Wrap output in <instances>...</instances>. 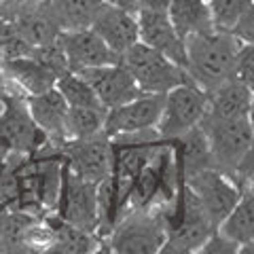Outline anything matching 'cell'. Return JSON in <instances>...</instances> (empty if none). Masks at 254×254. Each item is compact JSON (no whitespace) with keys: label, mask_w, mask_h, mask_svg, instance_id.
<instances>
[{"label":"cell","mask_w":254,"mask_h":254,"mask_svg":"<svg viewBox=\"0 0 254 254\" xmlns=\"http://www.w3.org/2000/svg\"><path fill=\"white\" fill-rule=\"evenodd\" d=\"M244 43L227 30L210 28L185 38V70L195 85L203 91H212L214 87L225 83L231 76L237 51Z\"/></svg>","instance_id":"cell-1"},{"label":"cell","mask_w":254,"mask_h":254,"mask_svg":"<svg viewBox=\"0 0 254 254\" xmlns=\"http://www.w3.org/2000/svg\"><path fill=\"white\" fill-rule=\"evenodd\" d=\"M165 242V210L153 205L148 208H129L106 235V246L117 254H155L161 252Z\"/></svg>","instance_id":"cell-2"},{"label":"cell","mask_w":254,"mask_h":254,"mask_svg":"<svg viewBox=\"0 0 254 254\" xmlns=\"http://www.w3.org/2000/svg\"><path fill=\"white\" fill-rule=\"evenodd\" d=\"M199 127L203 129L210 144L212 168L233 180L237 168L248 157H252V144H254L252 117L212 119L203 115Z\"/></svg>","instance_id":"cell-3"},{"label":"cell","mask_w":254,"mask_h":254,"mask_svg":"<svg viewBox=\"0 0 254 254\" xmlns=\"http://www.w3.org/2000/svg\"><path fill=\"white\" fill-rule=\"evenodd\" d=\"M119 62L133 76L142 93H168L176 85L190 81L182 66L140 41L131 45Z\"/></svg>","instance_id":"cell-4"},{"label":"cell","mask_w":254,"mask_h":254,"mask_svg":"<svg viewBox=\"0 0 254 254\" xmlns=\"http://www.w3.org/2000/svg\"><path fill=\"white\" fill-rule=\"evenodd\" d=\"M0 138L9 144L11 153L17 155H34L47 146V136L28 110L26 93L11 83H6L0 102Z\"/></svg>","instance_id":"cell-5"},{"label":"cell","mask_w":254,"mask_h":254,"mask_svg":"<svg viewBox=\"0 0 254 254\" xmlns=\"http://www.w3.org/2000/svg\"><path fill=\"white\" fill-rule=\"evenodd\" d=\"M208 110V91H203L193 81L176 85L165 93L163 113L157 123V133L163 142L176 140L185 131L201 123Z\"/></svg>","instance_id":"cell-6"},{"label":"cell","mask_w":254,"mask_h":254,"mask_svg":"<svg viewBox=\"0 0 254 254\" xmlns=\"http://www.w3.org/2000/svg\"><path fill=\"white\" fill-rule=\"evenodd\" d=\"M55 214L72 225L98 233L100 205H98V185L85 180L68 168L62 159V180L55 201Z\"/></svg>","instance_id":"cell-7"},{"label":"cell","mask_w":254,"mask_h":254,"mask_svg":"<svg viewBox=\"0 0 254 254\" xmlns=\"http://www.w3.org/2000/svg\"><path fill=\"white\" fill-rule=\"evenodd\" d=\"M58 153L76 176L89 180L93 185H100L110 176L113 146H110V138L104 131L89 138L64 140L58 146Z\"/></svg>","instance_id":"cell-8"},{"label":"cell","mask_w":254,"mask_h":254,"mask_svg":"<svg viewBox=\"0 0 254 254\" xmlns=\"http://www.w3.org/2000/svg\"><path fill=\"white\" fill-rule=\"evenodd\" d=\"M182 180L195 195L197 203L201 205V210L212 220L214 227H218V222L227 216V212L237 203L242 195V189L231 178L214 168L199 170Z\"/></svg>","instance_id":"cell-9"},{"label":"cell","mask_w":254,"mask_h":254,"mask_svg":"<svg viewBox=\"0 0 254 254\" xmlns=\"http://www.w3.org/2000/svg\"><path fill=\"white\" fill-rule=\"evenodd\" d=\"M165 93H142L138 98L125 102L121 106L108 108L104 133L108 138L121 136V133H136L157 127L163 113Z\"/></svg>","instance_id":"cell-10"},{"label":"cell","mask_w":254,"mask_h":254,"mask_svg":"<svg viewBox=\"0 0 254 254\" xmlns=\"http://www.w3.org/2000/svg\"><path fill=\"white\" fill-rule=\"evenodd\" d=\"M60 43L64 55H66L68 70L72 72L95 66H108V64H117L121 60V55L110 49L91 28L64 30L60 34Z\"/></svg>","instance_id":"cell-11"},{"label":"cell","mask_w":254,"mask_h":254,"mask_svg":"<svg viewBox=\"0 0 254 254\" xmlns=\"http://www.w3.org/2000/svg\"><path fill=\"white\" fill-rule=\"evenodd\" d=\"M78 74L91 85V89L95 91L98 100L102 102V106L106 110L121 106L125 102L142 95V89L138 87V83L123 68L121 62L108 64V66L85 68V70H78Z\"/></svg>","instance_id":"cell-12"},{"label":"cell","mask_w":254,"mask_h":254,"mask_svg":"<svg viewBox=\"0 0 254 254\" xmlns=\"http://www.w3.org/2000/svg\"><path fill=\"white\" fill-rule=\"evenodd\" d=\"M136 19H138V41L161 51L165 58H170L172 62H176L178 66L185 68L187 64L185 38L172 26L168 13L140 9L136 13Z\"/></svg>","instance_id":"cell-13"},{"label":"cell","mask_w":254,"mask_h":254,"mask_svg":"<svg viewBox=\"0 0 254 254\" xmlns=\"http://www.w3.org/2000/svg\"><path fill=\"white\" fill-rule=\"evenodd\" d=\"M115 53L123 55L131 45L138 43V19L129 11L119 6L102 4L89 26Z\"/></svg>","instance_id":"cell-14"},{"label":"cell","mask_w":254,"mask_h":254,"mask_svg":"<svg viewBox=\"0 0 254 254\" xmlns=\"http://www.w3.org/2000/svg\"><path fill=\"white\" fill-rule=\"evenodd\" d=\"M26 104L34 123L38 125V129L47 136V142L58 148L66 140V113H68V104L62 98V93L53 87V89L45 93L26 95Z\"/></svg>","instance_id":"cell-15"},{"label":"cell","mask_w":254,"mask_h":254,"mask_svg":"<svg viewBox=\"0 0 254 254\" xmlns=\"http://www.w3.org/2000/svg\"><path fill=\"white\" fill-rule=\"evenodd\" d=\"M0 74L26 95H36V93L49 91L55 87V81H58V74H55L49 66H45L43 62L32 58V55L2 60V64H0Z\"/></svg>","instance_id":"cell-16"},{"label":"cell","mask_w":254,"mask_h":254,"mask_svg":"<svg viewBox=\"0 0 254 254\" xmlns=\"http://www.w3.org/2000/svg\"><path fill=\"white\" fill-rule=\"evenodd\" d=\"M254 87L227 78L225 83L208 91V110L205 117L212 119H244L252 117Z\"/></svg>","instance_id":"cell-17"},{"label":"cell","mask_w":254,"mask_h":254,"mask_svg":"<svg viewBox=\"0 0 254 254\" xmlns=\"http://www.w3.org/2000/svg\"><path fill=\"white\" fill-rule=\"evenodd\" d=\"M45 222L51 231V244L47 252L51 254H89V252H98L102 240L98 233L87 231L72 225V222L64 220L58 214L45 216Z\"/></svg>","instance_id":"cell-18"},{"label":"cell","mask_w":254,"mask_h":254,"mask_svg":"<svg viewBox=\"0 0 254 254\" xmlns=\"http://www.w3.org/2000/svg\"><path fill=\"white\" fill-rule=\"evenodd\" d=\"M216 231L240 246V252H252L254 246V195L252 187L244 189L240 199L218 222Z\"/></svg>","instance_id":"cell-19"},{"label":"cell","mask_w":254,"mask_h":254,"mask_svg":"<svg viewBox=\"0 0 254 254\" xmlns=\"http://www.w3.org/2000/svg\"><path fill=\"white\" fill-rule=\"evenodd\" d=\"M15 28H17L19 36L30 47H41L47 43H53L62 34V28L58 19H55V13L51 9L49 0H45L41 4H34V6H28L15 19Z\"/></svg>","instance_id":"cell-20"},{"label":"cell","mask_w":254,"mask_h":254,"mask_svg":"<svg viewBox=\"0 0 254 254\" xmlns=\"http://www.w3.org/2000/svg\"><path fill=\"white\" fill-rule=\"evenodd\" d=\"M168 17L182 38L214 28L208 0H172Z\"/></svg>","instance_id":"cell-21"},{"label":"cell","mask_w":254,"mask_h":254,"mask_svg":"<svg viewBox=\"0 0 254 254\" xmlns=\"http://www.w3.org/2000/svg\"><path fill=\"white\" fill-rule=\"evenodd\" d=\"M62 32L89 28L104 0H49Z\"/></svg>","instance_id":"cell-22"},{"label":"cell","mask_w":254,"mask_h":254,"mask_svg":"<svg viewBox=\"0 0 254 254\" xmlns=\"http://www.w3.org/2000/svg\"><path fill=\"white\" fill-rule=\"evenodd\" d=\"M106 108L91 106H68L66 113V140L70 138H89L104 131Z\"/></svg>","instance_id":"cell-23"},{"label":"cell","mask_w":254,"mask_h":254,"mask_svg":"<svg viewBox=\"0 0 254 254\" xmlns=\"http://www.w3.org/2000/svg\"><path fill=\"white\" fill-rule=\"evenodd\" d=\"M55 89L62 93V98L66 100L68 106H91V108H104L102 102L98 100V95L91 89V85L85 81V78L72 72V70H66L64 74L58 76L55 81Z\"/></svg>","instance_id":"cell-24"},{"label":"cell","mask_w":254,"mask_h":254,"mask_svg":"<svg viewBox=\"0 0 254 254\" xmlns=\"http://www.w3.org/2000/svg\"><path fill=\"white\" fill-rule=\"evenodd\" d=\"M214 28L218 30H231L233 23L242 17V15L252 9L254 0H208Z\"/></svg>","instance_id":"cell-25"},{"label":"cell","mask_w":254,"mask_h":254,"mask_svg":"<svg viewBox=\"0 0 254 254\" xmlns=\"http://www.w3.org/2000/svg\"><path fill=\"white\" fill-rule=\"evenodd\" d=\"M233 81H240L248 87H254V45L252 43H244L237 51V58L233 64L231 76Z\"/></svg>","instance_id":"cell-26"},{"label":"cell","mask_w":254,"mask_h":254,"mask_svg":"<svg viewBox=\"0 0 254 254\" xmlns=\"http://www.w3.org/2000/svg\"><path fill=\"white\" fill-rule=\"evenodd\" d=\"M199 252H203V254H240V246L231 242L229 237H225L222 233L214 231L208 240H205Z\"/></svg>","instance_id":"cell-27"},{"label":"cell","mask_w":254,"mask_h":254,"mask_svg":"<svg viewBox=\"0 0 254 254\" xmlns=\"http://www.w3.org/2000/svg\"><path fill=\"white\" fill-rule=\"evenodd\" d=\"M229 32L242 43H254V6L246 11L242 17L233 23V28Z\"/></svg>","instance_id":"cell-28"},{"label":"cell","mask_w":254,"mask_h":254,"mask_svg":"<svg viewBox=\"0 0 254 254\" xmlns=\"http://www.w3.org/2000/svg\"><path fill=\"white\" fill-rule=\"evenodd\" d=\"M170 2H172V0H138V11L144 9V11H161V13H168Z\"/></svg>","instance_id":"cell-29"},{"label":"cell","mask_w":254,"mask_h":254,"mask_svg":"<svg viewBox=\"0 0 254 254\" xmlns=\"http://www.w3.org/2000/svg\"><path fill=\"white\" fill-rule=\"evenodd\" d=\"M104 4L119 6V9L129 11V13H133V15L138 13V0H104Z\"/></svg>","instance_id":"cell-30"},{"label":"cell","mask_w":254,"mask_h":254,"mask_svg":"<svg viewBox=\"0 0 254 254\" xmlns=\"http://www.w3.org/2000/svg\"><path fill=\"white\" fill-rule=\"evenodd\" d=\"M9 157H11V148H9V144L0 138V170L6 165V161H9Z\"/></svg>","instance_id":"cell-31"},{"label":"cell","mask_w":254,"mask_h":254,"mask_svg":"<svg viewBox=\"0 0 254 254\" xmlns=\"http://www.w3.org/2000/svg\"><path fill=\"white\" fill-rule=\"evenodd\" d=\"M6 83H9V81H6V78L0 74V102H2V91L6 89Z\"/></svg>","instance_id":"cell-32"},{"label":"cell","mask_w":254,"mask_h":254,"mask_svg":"<svg viewBox=\"0 0 254 254\" xmlns=\"http://www.w3.org/2000/svg\"><path fill=\"white\" fill-rule=\"evenodd\" d=\"M28 6H34V4H41V2H45V0H23Z\"/></svg>","instance_id":"cell-33"},{"label":"cell","mask_w":254,"mask_h":254,"mask_svg":"<svg viewBox=\"0 0 254 254\" xmlns=\"http://www.w3.org/2000/svg\"><path fill=\"white\" fill-rule=\"evenodd\" d=\"M0 64H2V53H0Z\"/></svg>","instance_id":"cell-34"}]
</instances>
